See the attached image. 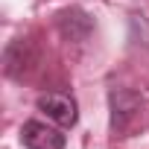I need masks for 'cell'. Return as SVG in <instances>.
<instances>
[{
	"label": "cell",
	"instance_id": "7a4b0ae2",
	"mask_svg": "<svg viewBox=\"0 0 149 149\" xmlns=\"http://www.w3.org/2000/svg\"><path fill=\"white\" fill-rule=\"evenodd\" d=\"M38 64V50L26 38H15L3 50V70L9 79H26Z\"/></svg>",
	"mask_w": 149,
	"mask_h": 149
},
{
	"label": "cell",
	"instance_id": "5b68a950",
	"mask_svg": "<svg viewBox=\"0 0 149 149\" xmlns=\"http://www.w3.org/2000/svg\"><path fill=\"white\" fill-rule=\"evenodd\" d=\"M91 29H94V21L82 9H64L58 15V32L67 41H85L91 35Z\"/></svg>",
	"mask_w": 149,
	"mask_h": 149
},
{
	"label": "cell",
	"instance_id": "3957f363",
	"mask_svg": "<svg viewBox=\"0 0 149 149\" xmlns=\"http://www.w3.org/2000/svg\"><path fill=\"white\" fill-rule=\"evenodd\" d=\"M38 111H44L53 123L70 129V126H76L79 120V111H76V100L67 97V94H58V91H50V94H41L38 97Z\"/></svg>",
	"mask_w": 149,
	"mask_h": 149
},
{
	"label": "cell",
	"instance_id": "277c9868",
	"mask_svg": "<svg viewBox=\"0 0 149 149\" xmlns=\"http://www.w3.org/2000/svg\"><path fill=\"white\" fill-rule=\"evenodd\" d=\"M21 143L26 149H64V134L41 120H26L21 126Z\"/></svg>",
	"mask_w": 149,
	"mask_h": 149
},
{
	"label": "cell",
	"instance_id": "6da1fadb",
	"mask_svg": "<svg viewBox=\"0 0 149 149\" xmlns=\"http://www.w3.org/2000/svg\"><path fill=\"white\" fill-rule=\"evenodd\" d=\"M143 108H146V100H143L137 91H129V88H114V91L108 94L111 134H114V137H129V134L140 126Z\"/></svg>",
	"mask_w": 149,
	"mask_h": 149
}]
</instances>
